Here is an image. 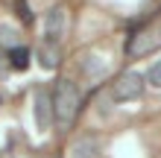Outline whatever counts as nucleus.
I'll use <instances>...</instances> for the list:
<instances>
[{"label": "nucleus", "instance_id": "6e6552de", "mask_svg": "<svg viewBox=\"0 0 161 158\" xmlns=\"http://www.w3.org/2000/svg\"><path fill=\"white\" fill-rule=\"evenodd\" d=\"M9 68V53H3V50H0V73H3Z\"/></svg>", "mask_w": 161, "mask_h": 158}, {"label": "nucleus", "instance_id": "0eeeda50", "mask_svg": "<svg viewBox=\"0 0 161 158\" xmlns=\"http://www.w3.org/2000/svg\"><path fill=\"white\" fill-rule=\"evenodd\" d=\"M149 82H153L155 88H161V59L153 64V68H149Z\"/></svg>", "mask_w": 161, "mask_h": 158}, {"label": "nucleus", "instance_id": "7ed1b4c3", "mask_svg": "<svg viewBox=\"0 0 161 158\" xmlns=\"http://www.w3.org/2000/svg\"><path fill=\"white\" fill-rule=\"evenodd\" d=\"M64 30H68V12L62 6L47 9V15H44V44L59 47L62 38H64Z\"/></svg>", "mask_w": 161, "mask_h": 158}, {"label": "nucleus", "instance_id": "20e7f679", "mask_svg": "<svg viewBox=\"0 0 161 158\" xmlns=\"http://www.w3.org/2000/svg\"><path fill=\"white\" fill-rule=\"evenodd\" d=\"M32 117H35V129L44 135L53 123V100L47 97V91H35L32 97Z\"/></svg>", "mask_w": 161, "mask_h": 158}, {"label": "nucleus", "instance_id": "f257e3e1", "mask_svg": "<svg viewBox=\"0 0 161 158\" xmlns=\"http://www.w3.org/2000/svg\"><path fill=\"white\" fill-rule=\"evenodd\" d=\"M53 120L59 123V129H70L76 123V114L82 108V94L70 79H59L53 88Z\"/></svg>", "mask_w": 161, "mask_h": 158}, {"label": "nucleus", "instance_id": "39448f33", "mask_svg": "<svg viewBox=\"0 0 161 158\" xmlns=\"http://www.w3.org/2000/svg\"><path fill=\"white\" fill-rule=\"evenodd\" d=\"M26 64H30V50H26V47H15V50H9V68L24 70Z\"/></svg>", "mask_w": 161, "mask_h": 158}, {"label": "nucleus", "instance_id": "423d86ee", "mask_svg": "<svg viewBox=\"0 0 161 158\" xmlns=\"http://www.w3.org/2000/svg\"><path fill=\"white\" fill-rule=\"evenodd\" d=\"M56 50H59V47H53V44H41V50H38V59H41V64H44V68H56V62H59Z\"/></svg>", "mask_w": 161, "mask_h": 158}, {"label": "nucleus", "instance_id": "f03ea898", "mask_svg": "<svg viewBox=\"0 0 161 158\" xmlns=\"http://www.w3.org/2000/svg\"><path fill=\"white\" fill-rule=\"evenodd\" d=\"M117 103H132V100H141L144 97V76L135 70H126L114 79V88H111Z\"/></svg>", "mask_w": 161, "mask_h": 158}]
</instances>
